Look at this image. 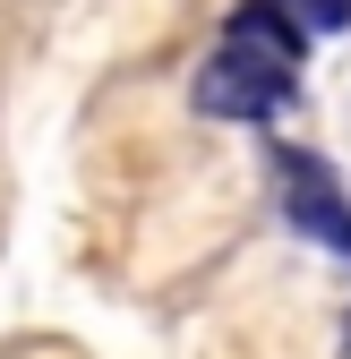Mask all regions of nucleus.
<instances>
[{
	"label": "nucleus",
	"instance_id": "20e7f679",
	"mask_svg": "<svg viewBox=\"0 0 351 359\" xmlns=\"http://www.w3.org/2000/svg\"><path fill=\"white\" fill-rule=\"evenodd\" d=\"M291 9H300L309 34H343V26H351V0H291Z\"/></svg>",
	"mask_w": 351,
	"mask_h": 359
},
{
	"label": "nucleus",
	"instance_id": "f257e3e1",
	"mask_svg": "<svg viewBox=\"0 0 351 359\" xmlns=\"http://www.w3.org/2000/svg\"><path fill=\"white\" fill-rule=\"evenodd\" d=\"M291 95H300L291 60L249 52V43H232V34H223V52L197 69V111L206 120H274V111H291Z\"/></svg>",
	"mask_w": 351,
	"mask_h": 359
},
{
	"label": "nucleus",
	"instance_id": "39448f33",
	"mask_svg": "<svg viewBox=\"0 0 351 359\" xmlns=\"http://www.w3.org/2000/svg\"><path fill=\"white\" fill-rule=\"evenodd\" d=\"M343 342H351V325H343Z\"/></svg>",
	"mask_w": 351,
	"mask_h": 359
},
{
	"label": "nucleus",
	"instance_id": "7ed1b4c3",
	"mask_svg": "<svg viewBox=\"0 0 351 359\" xmlns=\"http://www.w3.org/2000/svg\"><path fill=\"white\" fill-rule=\"evenodd\" d=\"M223 34H232V43H249V52H274V60H291V69L309 60V43H317L300 18H283V0H249V9H240Z\"/></svg>",
	"mask_w": 351,
	"mask_h": 359
},
{
	"label": "nucleus",
	"instance_id": "f03ea898",
	"mask_svg": "<svg viewBox=\"0 0 351 359\" xmlns=\"http://www.w3.org/2000/svg\"><path fill=\"white\" fill-rule=\"evenodd\" d=\"M274 171H283V214H291V231H300V240H317V248H334V257H351V197H343L334 163H326V154L283 146Z\"/></svg>",
	"mask_w": 351,
	"mask_h": 359
}]
</instances>
